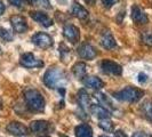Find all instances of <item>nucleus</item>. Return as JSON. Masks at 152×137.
<instances>
[{
	"mask_svg": "<svg viewBox=\"0 0 152 137\" xmlns=\"http://www.w3.org/2000/svg\"><path fill=\"white\" fill-rule=\"evenodd\" d=\"M6 129L9 134L12 135H15V136H25L28 135L29 133V129L18 121H13L10 123H8V126L6 127Z\"/></svg>",
	"mask_w": 152,
	"mask_h": 137,
	"instance_id": "nucleus-9",
	"label": "nucleus"
},
{
	"mask_svg": "<svg viewBox=\"0 0 152 137\" xmlns=\"http://www.w3.org/2000/svg\"><path fill=\"white\" fill-rule=\"evenodd\" d=\"M24 99L26 103V106L31 111L34 112H42L45 110V99L40 91L34 88H28L24 90Z\"/></svg>",
	"mask_w": 152,
	"mask_h": 137,
	"instance_id": "nucleus-1",
	"label": "nucleus"
},
{
	"mask_svg": "<svg viewBox=\"0 0 152 137\" xmlns=\"http://www.w3.org/2000/svg\"><path fill=\"white\" fill-rule=\"evenodd\" d=\"M78 102H79L80 107H81L84 111H88V107H91V105H89L91 95L85 90V89L79 90V93H78Z\"/></svg>",
	"mask_w": 152,
	"mask_h": 137,
	"instance_id": "nucleus-17",
	"label": "nucleus"
},
{
	"mask_svg": "<svg viewBox=\"0 0 152 137\" xmlns=\"http://www.w3.org/2000/svg\"><path fill=\"white\" fill-rule=\"evenodd\" d=\"M41 137H48V136H41Z\"/></svg>",
	"mask_w": 152,
	"mask_h": 137,
	"instance_id": "nucleus-39",
	"label": "nucleus"
},
{
	"mask_svg": "<svg viewBox=\"0 0 152 137\" xmlns=\"http://www.w3.org/2000/svg\"><path fill=\"white\" fill-rule=\"evenodd\" d=\"M75 133H76V137H94L91 127L86 123H81V125L77 126Z\"/></svg>",
	"mask_w": 152,
	"mask_h": 137,
	"instance_id": "nucleus-19",
	"label": "nucleus"
},
{
	"mask_svg": "<svg viewBox=\"0 0 152 137\" xmlns=\"http://www.w3.org/2000/svg\"><path fill=\"white\" fill-rule=\"evenodd\" d=\"M99 137H109V136H107V135H102V136H99Z\"/></svg>",
	"mask_w": 152,
	"mask_h": 137,
	"instance_id": "nucleus-36",
	"label": "nucleus"
},
{
	"mask_svg": "<svg viewBox=\"0 0 152 137\" xmlns=\"http://www.w3.org/2000/svg\"><path fill=\"white\" fill-rule=\"evenodd\" d=\"M30 16L32 17V20H34L45 28H49L53 25V20L42 12H30Z\"/></svg>",
	"mask_w": 152,
	"mask_h": 137,
	"instance_id": "nucleus-12",
	"label": "nucleus"
},
{
	"mask_svg": "<svg viewBox=\"0 0 152 137\" xmlns=\"http://www.w3.org/2000/svg\"><path fill=\"white\" fill-rule=\"evenodd\" d=\"M71 13H72V15L76 16L77 18H79V20H85V18L88 17V12H87V9L85 7H83V6H81L80 4H78V2H73L72 8H71Z\"/></svg>",
	"mask_w": 152,
	"mask_h": 137,
	"instance_id": "nucleus-18",
	"label": "nucleus"
},
{
	"mask_svg": "<svg viewBox=\"0 0 152 137\" xmlns=\"http://www.w3.org/2000/svg\"><path fill=\"white\" fill-rule=\"evenodd\" d=\"M132 137H149V136L146 135V133H144V131H136V133L133 134Z\"/></svg>",
	"mask_w": 152,
	"mask_h": 137,
	"instance_id": "nucleus-31",
	"label": "nucleus"
},
{
	"mask_svg": "<svg viewBox=\"0 0 152 137\" xmlns=\"http://www.w3.org/2000/svg\"><path fill=\"white\" fill-rule=\"evenodd\" d=\"M31 40H32V42L34 45L38 46L39 48H41V49H48L54 44L53 38L49 34L45 33V32H38V33L33 34Z\"/></svg>",
	"mask_w": 152,
	"mask_h": 137,
	"instance_id": "nucleus-4",
	"label": "nucleus"
},
{
	"mask_svg": "<svg viewBox=\"0 0 152 137\" xmlns=\"http://www.w3.org/2000/svg\"><path fill=\"white\" fill-rule=\"evenodd\" d=\"M1 109H2V101L0 99V110H1Z\"/></svg>",
	"mask_w": 152,
	"mask_h": 137,
	"instance_id": "nucleus-35",
	"label": "nucleus"
},
{
	"mask_svg": "<svg viewBox=\"0 0 152 137\" xmlns=\"http://www.w3.org/2000/svg\"><path fill=\"white\" fill-rule=\"evenodd\" d=\"M114 137H127V135L122 130H115L114 131Z\"/></svg>",
	"mask_w": 152,
	"mask_h": 137,
	"instance_id": "nucleus-32",
	"label": "nucleus"
},
{
	"mask_svg": "<svg viewBox=\"0 0 152 137\" xmlns=\"http://www.w3.org/2000/svg\"><path fill=\"white\" fill-rule=\"evenodd\" d=\"M10 24L13 26V29L17 33H24L26 32L29 26H28V22L26 20L20 15H14L10 17Z\"/></svg>",
	"mask_w": 152,
	"mask_h": 137,
	"instance_id": "nucleus-8",
	"label": "nucleus"
},
{
	"mask_svg": "<svg viewBox=\"0 0 152 137\" xmlns=\"http://www.w3.org/2000/svg\"><path fill=\"white\" fill-rule=\"evenodd\" d=\"M101 68L104 73L111 74V76H120L122 73L121 66L111 60H103L101 62Z\"/></svg>",
	"mask_w": 152,
	"mask_h": 137,
	"instance_id": "nucleus-6",
	"label": "nucleus"
},
{
	"mask_svg": "<svg viewBox=\"0 0 152 137\" xmlns=\"http://www.w3.org/2000/svg\"><path fill=\"white\" fill-rule=\"evenodd\" d=\"M132 18L136 24H146L149 22L148 15L144 13V10L137 5H134L132 7Z\"/></svg>",
	"mask_w": 152,
	"mask_h": 137,
	"instance_id": "nucleus-11",
	"label": "nucleus"
},
{
	"mask_svg": "<svg viewBox=\"0 0 152 137\" xmlns=\"http://www.w3.org/2000/svg\"><path fill=\"white\" fill-rule=\"evenodd\" d=\"M5 12V5L2 4V1H0V15H2Z\"/></svg>",
	"mask_w": 152,
	"mask_h": 137,
	"instance_id": "nucleus-33",
	"label": "nucleus"
},
{
	"mask_svg": "<svg viewBox=\"0 0 152 137\" xmlns=\"http://www.w3.org/2000/svg\"><path fill=\"white\" fill-rule=\"evenodd\" d=\"M20 63L24 68H42L44 66V62L38 60L33 54L25 53L21 55L20 57Z\"/></svg>",
	"mask_w": 152,
	"mask_h": 137,
	"instance_id": "nucleus-5",
	"label": "nucleus"
},
{
	"mask_svg": "<svg viewBox=\"0 0 152 137\" xmlns=\"http://www.w3.org/2000/svg\"><path fill=\"white\" fill-rule=\"evenodd\" d=\"M63 36L64 38L68 39L70 42L77 44L80 39V31L73 24H66L63 28Z\"/></svg>",
	"mask_w": 152,
	"mask_h": 137,
	"instance_id": "nucleus-7",
	"label": "nucleus"
},
{
	"mask_svg": "<svg viewBox=\"0 0 152 137\" xmlns=\"http://www.w3.org/2000/svg\"><path fill=\"white\" fill-rule=\"evenodd\" d=\"M61 137H68V136H65V135H61Z\"/></svg>",
	"mask_w": 152,
	"mask_h": 137,
	"instance_id": "nucleus-37",
	"label": "nucleus"
},
{
	"mask_svg": "<svg viewBox=\"0 0 152 137\" xmlns=\"http://www.w3.org/2000/svg\"><path fill=\"white\" fill-rule=\"evenodd\" d=\"M96 97L99 99V102H101V103H103V104L105 105L104 107H105L107 110H109L110 112H112V111L115 110V106H114V104L112 103V101L109 98V96H107L105 94L99 93V94L96 95Z\"/></svg>",
	"mask_w": 152,
	"mask_h": 137,
	"instance_id": "nucleus-21",
	"label": "nucleus"
},
{
	"mask_svg": "<svg viewBox=\"0 0 152 137\" xmlns=\"http://www.w3.org/2000/svg\"><path fill=\"white\" fill-rule=\"evenodd\" d=\"M78 54L81 58H85V60H94L97 56L96 49L89 44H83L81 46H79Z\"/></svg>",
	"mask_w": 152,
	"mask_h": 137,
	"instance_id": "nucleus-10",
	"label": "nucleus"
},
{
	"mask_svg": "<svg viewBox=\"0 0 152 137\" xmlns=\"http://www.w3.org/2000/svg\"><path fill=\"white\" fill-rule=\"evenodd\" d=\"M137 80H138L140 84H146L148 80H149V76H148L146 73H144V72H141V73H138V76H137Z\"/></svg>",
	"mask_w": 152,
	"mask_h": 137,
	"instance_id": "nucleus-28",
	"label": "nucleus"
},
{
	"mask_svg": "<svg viewBox=\"0 0 152 137\" xmlns=\"http://www.w3.org/2000/svg\"><path fill=\"white\" fill-rule=\"evenodd\" d=\"M99 42H101V46H102L103 48H105V49H112V48H114L115 45H117L113 36H112V33H111L110 31H105V32L102 34Z\"/></svg>",
	"mask_w": 152,
	"mask_h": 137,
	"instance_id": "nucleus-15",
	"label": "nucleus"
},
{
	"mask_svg": "<svg viewBox=\"0 0 152 137\" xmlns=\"http://www.w3.org/2000/svg\"><path fill=\"white\" fill-rule=\"evenodd\" d=\"M12 5H14L15 7H18V8H21L24 5V0H8Z\"/></svg>",
	"mask_w": 152,
	"mask_h": 137,
	"instance_id": "nucleus-30",
	"label": "nucleus"
},
{
	"mask_svg": "<svg viewBox=\"0 0 152 137\" xmlns=\"http://www.w3.org/2000/svg\"><path fill=\"white\" fill-rule=\"evenodd\" d=\"M141 112L149 121H152V101L148 99V101L143 102V104L141 106Z\"/></svg>",
	"mask_w": 152,
	"mask_h": 137,
	"instance_id": "nucleus-22",
	"label": "nucleus"
},
{
	"mask_svg": "<svg viewBox=\"0 0 152 137\" xmlns=\"http://www.w3.org/2000/svg\"><path fill=\"white\" fill-rule=\"evenodd\" d=\"M42 80L48 88L55 89V88L62 87L65 82V74L58 68H49L44 74Z\"/></svg>",
	"mask_w": 152,
	"mask_h": 137,
	"instance_id": "nucleus-2",
	"label": "nucleus"
},
{
	"mask_svg": "<svg viewBox=\"0 0 152 137\" xmlns=\"http://www.w3.org/2000/svg\"><path fill=\"white\" fill-rule=\"evenodd\" d=\"M31 5L37 6L40 8H45V9H49L50 8V2L49 0H28Z\"/></svg>",
	"mask_w": 152,
	"mask_h": 137,
	"instance_id": "nucleus-24",
	"label": "nucleus"
},
{
	"mask_svg": "<svg viewBox=\"0 0 152 137\" xmlns=\"http://www.w3.org/2000/svg\"><path fill=\"white\" fill-rule=\"evenodd\" d=\"M99 127L104 131H112L114 129L113 122L111 121L110 119H101L99 121Z\"/></svg>",
	"mask_w": 152,
	"mask_h": 137,
	"instance_id": "nucleus-23",
	"label": "nucleus"
},
{
	"mask_svg": "<svg viewBox=\"0 0 152 137\" xmlns=\"http://www.w3.org/2000/svg\"><path fill=\"white\" fill-rule=\"evenodd\" d=\"M49 128V122L45 120H36L30 123V129L32 133L40 134V133H45Z\"/></svg>",
	"mask_w": 152,
	"mask_h": 137,
	"instance_id": "nucleus-16",
	"label": "nucleus"
},
{
	"mask_svg": "<svg viewBox=\"0 0 152 137\" xmlns=\"http://www.w3.org/2000/svg\"><path fill=\"white\" fill-rule=\"evenodd\" d=\"M91 112L95 117H97L99 119H109L111 117V112L107 110L104 106L102 105H97V104H91V107H89Z\"/></svg>",
	"mask_w": 152,
	"mask_h": 137,
	"instance_id": "nucleus-14",
	"label": "nucleus"
},
{
	"mask_svg": "<svg viewBox=\"0 0 152 137\" xmlns=\"http://www.w3.org/2000/svg\"><path fill=\"white\" fill-rule=\"evenodd\" d=\"M83 84H84L85 87L87 88H91V89H94V90H99L101 88L104 87V82L97 78V77H86L84 80H83Z\"/></svg>",
	"mask_w": 152,
	"mask_h": 137,
	"instance_id": "nucleus-13",
	"label": "nucleus"
},
{
	"mask_svg": "<svg viewBox=\"0 0 152 137\" xmlns=\"http://www.w3.org/2000/svg\"><path fill=\"white\" fill-rule=\"evenodd\" d=\"M72 72H73L76 78L83 79L86 76V72H87V65L84 62H77L76 64L72 66Z\"/></svg>",
	"mask_w": 152,
	"mask_h": 137,
	"instance_id": "nucleus-20",
	"label": "nucleus"
},
{
	"mask_svg": "<svg viewBox=\"0 0 152 137\" xmlns=\"http://www.w3.org/2000/svg\"><path fill=\"white\" fill-rule=\"evenodd\" d=\"M101 1H102V4L107 8H110V7H112L113 5H115L119 0H101Z\"/></svg>",
	"mask_w": 152,
	"mask_h": 137,
	"instance_id": "nucleus-29",
	"label": "nucleus"
},
{
	"mask_svg": "<svg viewBox=\"0 0 152 137\" xmlns=\"http://www.w3.org/2000/svg\"><path fill=\"white\" fill-rule=\"evenodd\" d=\"M0 38L2 40H5V41H12L13 40V34L7 29L0 26Z\"/></svg>",
	"mask_w": 152,
	"mask_h": 137,
	"instance_id": "nucleus-26",
	"label": "nucleus"
},
{
	"mask_svg": "<svg viewBox=\"0 0 152 137\" xmlns=\"http://www.w3.org/2000/svg\"><path fill=\"white\" fill-rule=\"evenodd\" d=\"M143 96H144V91L140 88H135V87H126L114 94V97L118 101L128 102V103H136Z\"/></svg>",
	"mask_w": 152,
	"mask_h": 137,
	"instance_id": "nucleus-3",
	"label": "nucleus"
},
{
	"mask_svg": "<svg viewBox=\"0 0 152 137\" xmlns=\"http://www.w3.org/2000/svg\"><path fill=\"white\" fill-rule=\"evenodd\" d=\"M1 54H2V52H1V48H0V55H1Z\"/></svg>",
	"mask_w": 152,
	"mask_h": 137,
	"instance_id": "nucleus-38",
	"label": "nucleus"
},
{
	"mask_svg": "<svg viewBox=\"0 0 152 137\" xmlns=\"http://www.w3.org/2000/svg\"><path fill=\"white\" fill-rule=\"evenodd\" d=\"M141 40L144 45L152 47V31H145L141 34Z\"/></svg>",
	"mask_w": 152,
	"mask_h": 137,
	"instance_id": "nucleus-25",
	"label": "nucleus"
},
{
	"mask_svg": "<svg viewBox=\"0 0 152 137\" xmlns=\"http://www.w3.org/2000/svg\"><path fill=\"white\" fill-rule=\"evenodd\" d=\"M60 54H61V57L63 60H65V56H71L70 49H69L64 44H62V45L60 46Z\"/></svg>",
	"mask_w": 152,
	"mask_h": 137,
	"instance_id": "nucleus-27",
	"label": "nucleus"
},
{
	"mask_svg": "<svg viewBox=\"0 0 152 137\" xmlns=\"http://www.w3.org/2000/svg\"><path fill=\"white\" fill-rule=\"evenodd\" d=\"M84 1L87 4V5H91V6H94L95 2H96V0H84Z\"/></svg>",
	"mask_w": 152,
	"mask_h": 137,
	"instance_id": "nucleus-34",
	"label": "nucleus"
}]
</instances>
